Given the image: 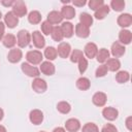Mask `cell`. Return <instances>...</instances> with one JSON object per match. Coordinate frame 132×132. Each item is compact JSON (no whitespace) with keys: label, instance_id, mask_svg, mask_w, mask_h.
I'll use <instances>...</instances> for the list:
<instances>
[{"label":"cell","instance_id":"4fadbf2b","mask_svg":"<svg viewBox=\"0 0 132 132\" xmlns=\"http://www.w3.org/2000/svg\"><path fill=\"white\" fill-rule=\"evenodd\" d=\"M132 24V15L130 13H122L118 18V25L122 28H127Z\"/></svg>","mask_w":132,"mask_h":132},{"label":"cell","instance_id":"2e32d148","mask_svg":"<svg viewBox=\"0 0 132 132\" xmlns=\"http://www.w3.org/2000/svg\"><path fill=\"white\" fill-rule=\"evenodd\" d=\"M55 65L50 61L41 62L40 65V71L45 75H53L55 73Z\"/></svg>","mask_w":132,"mask_h":132},{"label":"cell","instance_id":"8fae6325","mask_svg":"<svg viewBox=\"0 0 132 132\" xmlns=\"http://www.w3.org/2000/svg\"><path fill=\"white\" fill-rule=\"evenodd\" d=\"M23 57V53L20 48H11L7 55V59L10 63H18L21 61Z\"/></svg>","mask_w":132,"mask_h":132},{"label":"cell","instance_id":"7c38bea8","mask_svg":"<svg viewBox=\"0 0 132 132\" xmlns=\"http://www.w3.org/2000/svg\"><path fill=\"white\" fill-rule=\"evenodd\" d=\"M106 100H107V96L105 93L103 92H97L93 95V98H92V101L93 103L96 105V106H104L105 103H106Z\"/></svg>","mask_w":132,"mask_h":132},{"label":"cell","instance_id":"74e56055","mask_svg":"<svg viewBox=\"0 0 132 132\" xmlns=\"http://www.w3.org/2000/svg\"><path fill=\"white\" fill-rule=\"evenodd\" d=\"M102 5H104L103 0H91V1H89V7L91 9H93L94 11L97 10L98 8H100Z\"/></svg>","mask_w":132,"mask_h":132},{"label":"cell","instance_id":"44dd1931","mask_svg":"<svg viewBox=\"0 0 132 132\" xmlns=\"http://www.w3.org/2000/svg\"><path fill=\"white\" fill-rule=\"evenodd\" d=\"M61 14H62L63 19L71 20L75 15V9L70 5H64L62 7V9H61Z\"/></svg>","mask_w":132,"mask_h":132},{"label":"cell","instance_id":"e0dca14e","mask_svg":"<svg viewBox=\"0 0 132 132\" xmlns=\"http://www.w3.org/2000/svg\"><path fill=\"white\" fill-rule=\"evenodd\" d=\"M65 128L67 131L69 132H76L79 128H80V123L77 119H74V118H71L69 120L66 121L65 123Z\"/></svg>","mask_w":132,"mask_h":132},{"label":"cell","instance_id":"ba28073f","mask_svg":"<svg viewBox=\"0 0 132 132\" xmlns=\"http://www.w3.org/2000/svg\"><path fill=\"white\" fill-rule=\"evenodd\" d=\"M29 119H30V122L34 125H39L42 123L43 121V113L41 110L39 109H33L30 111V114H29Z\"/></svg>","mask_w":132,"mask_h":132},{"label":"cell","instance_id":"f546056e","mask_svg":"<svg viewBox=\"0 0 132 132\" xmlns=\"http://www.w3.org/2000/svg\"><path fill=\"white\" fill-rule=\"evenodd\" d=\"M130 79V74L128 71H119L117 74H116V80L119 82V84H124V82H127L128 80Z\"/></svg>","mask_w":132,"mask_h":132},{"label":"cell","instance_id":"603a6c76","mask_svg":"<svg viewBox=\"0 0 132 132\" xmlns=\"http://www.w3.org/2000/svg\"><path fill=\"white\" fill-rule=\"evenodd\" d=\"M2 42H3V45L5 47H8V48H11L15 45L16 43V37L13 35V34H6L3 36L2 38Z\"/></svg>","mask_w":132,"mask_h":132},{"label":"cell","instance_id":"ee69618b","mask_svg":"<svg viewBox=\"0 0 132 132\" xmlns=\"http://www.w3.org/2000/svg\"><path fill=\"white\" fill-rule=\"evenodd\" d=\"M4 31H5V25H4V23L0 22V40H2V38H3Z\"/></svg>","mask_w":132,"mask_h":132},{"label":"cell","instance_id":"4316f807","mask_svg":"<svg viewBox=\"0 0 132 132\" xmlns=\"http://www.w3.org/2000/svg\"><path fill=\"white\" fill-rule=\"evenodd\" d=\"M79 24L86 26V27H91L93 24V16L87 12H82L79 15Z\"/></svg>","mask_w":132,"mask_h":132},{"label":"cell","instance_id":"9c48e42d","mask_svg":"<svg viewBox=\"0 0 132 132\" xmlns=\"http://www.w3.org/2000/svg\"><path fill=\"white\" fill-rule=\"evenodd\" d=\"M19 24V18H16L12 11H8L6 12L5 16H4V25H6L8 28L12 29L14 28L16 25Z\"/></svg>","mask_w":132,"mask_h":132},{"label":"cell","instance_id":"f6af8a7d","mask_svg":"<svg viewBox=\"0 0 132 132\" xmlns=\"http://www.w3.org/2000/svg\"><path fill=\"white\" fill-rule=\"evenodd\" d=\"M0 3H1L2 5H4V6H12L13 3H14V1H13V0H8V1L3 0V1H1Z\"/></svg>","mask_w":132,"mask_h":132},{"label":"cell","instance_id":"5b68a950","mask_svg":"<svg viewBox=\"0 0 132 132\" xmlns=\"http://www.w3.org/2000/svg\"><path fill=\"white\" fill-rule=\"evenodd\" d=\"M32 89L36 93H44L47 89V85L44 79H42L40 77H35L32 82Z\"/></svg>","mask_w":132,"mask_h":132},{"label":"cell","instance_id":"c3c4849f","mask_svg":"<svg viewBox=\"0 0 132 132\" xmlns=\"http://www.w3.org/2000/svg\"><path fill=\"white\" fill-rule=\"evenodd\" d=\"M0 132H7L6 129H5V127L2 126V125H0Z\"/></svg>","mask_w":132,"mask_h":132},{"label":"cell","instance_id":"6da1fadb","mask_svg":"<svg viewBox=\"0 0 132 132\" xmlns=\"http://www.w3.org/2000/svg\"><path fill=\"white\" fill-rule=\"evenodd\" d=\"M31 41V35L27 30H20L16 35V43L20 47H26Z\"/></svg>","mask_w":132,"mask_h":132},{"label":"cell","instance_id":"7bdbcfd3","mask_svg":"<svg viewBox=\"0 0 132 132\" xmlns=\"http://www.w3.org/2000/svg\"><path fill=\"white\" fill-rule=\"evenodd\" d=\"M72 3L75 5V6H84V5H86V3H87V1L86 0H73L72 1Z\"/></svg>","mask_w":132,"mask_h":132},{"label":"cell","instance_id":"f35d334b","mask_svg":"<svg viewBox=\"0 0 132 132\" xmlns=\"http://www.w3.org/2000/svg\"><path fill=\"white\" fill-rule=\"evenodd\" d=\"M77 63H78V71L82 74L88 68V61H87V59L85 57H82Z\"/></svg>","mask_w":132,"mask_h":132},{"label":"cell","instance_id":"f907efd6","mask_svg":"<svg viewBox=\"0 0 132 132\" xmlns=\"http://www.w3.org/2000/svg\"><path fill=\"white\" fill-rule=\"evenodd\" d=\"M40 132H45V131H40Z\"/></svg>","mask_w":132,"mask_h":132},{"label":"cell","instance_id":"cb8c5ba5","mask_svg":"<svg viewBox=\"0 0 132 132\" xmlns=\"http://www.w3.org/2000/svg\"><path fill=\"white\" fill-rule=\"evenodd\" d=\"M109 6L104 4L102 5L100 8H98L97 10H95V13H94V16L97 19V20H103L108 13H109Z\"/></svg>","mask_w":132,"mask_h":132},{"label":"cell","instance_id":"1f68e13d","mask_svg":"<svg viewBox=\"0 0 132 132\" xmlns=\"http://www.w3.org/2000/svg\"><path fill=\"white\" fill-rule=\"evenodd\" d=\"M51 35H52V38L55 41H61L64 38V36L62 34V31H61V28L59 26H56V27L53 28V31H52Z\"/></svg>","mask_w":132,"mask_h":132},{"label":"cell","instance_id":"bcb514c9","mask_svg":"<svg viewBox=\"0 0 132 132\" xmlns=\"http://www.w3.org/2000/svg\"><path fill=\"white\" fill-rule=\"evenodd\" d=\"M53 132H66V130L64 128H62V127H57V128H55L53 130Z\"/></svg>","mask_w":132,"mask_h":132},{"label":"cell","instance_id":"681fc988","mask_svg":"<svg viewBox=\"0 0 132 132\" xmlns=\"http://www.w3.org/2000/svg\"><path fill=\"white\" fill-rule=\"evenodd\" d=\"M1 15H2V13H1V11H0V19H1Z\"/></svg>","mask_w":132,"mask_h":132},{"label":"cell","instance_id":"4dcf8cb0","mask_svg":"<svg viewBox=\"0 0 132 132\" xmlns=\"http://www.w3.org/2000/svg\"><path fill=\"white\" fill-rule=\"evenodd\" d=\"M57 50L54 46H47L44 50V57L48 60V61H53L57 58Z\"/></svg>","mask_w":132,"mask_h":132},{"label":"cell","instance_id":"d590c367","mask_svg":"<svg viewBox=\"0 0 132 132\" xmlns=\"http://www.w3.org/2000/svg\"><path fill=\"white\" fill-rule=\"evenodd\" d=\"M41 31H42V33L44 34V35H50L51 33H52V31H53V25L52 24H50L47 21H44V22H42L41 23Z\"/></svg>","mask_w":132,"mask_h":132},{"label":"cell","instance_id":"836d02e7","mask_svg":"<svg viewBox=\"0 0 132 132\" xmlns=\"http://www.w3.org/2000/svg\"><path fill=\"white\" fill-rule=\"evenodd\" d=\"M110 7L116 11H122L125 7V1L122 0H112L110 2Z\"/></svg>","mask_w":132,"mask_h":132},{"label":"cell","instance_id":"5bb4252c","mask_svg":"<svg viewBox=\"0 0 132 132\" xmlns=\"http://www.w3.org/2000/svg\"><path fill=\"white\" fill-rule=\"evenodd\" d=\"M119 42L121 44H129L132 40V33L131 31L129 30H126V29H123L120 31L119 33Z\"/></svg>","mask_w":132,"mask_h":132},{"label":"cell","instance_id":"8992f818","mask_svg":"<svg viewBox=\"0 0 132 132\" xmlns=\"http://www.w3.org/2000/svg\"><path fill=\"white\" fill-rule=\"evenodd\" d=\"M31 38H32V41H33V44L35 45V47H37V48L44 47L45 40H44L43 35L39 31H34L32 33V35H31Z\"/></svg>","mask_w":132,"mask_h":132},{"label":"cell","instance_id":"30bf717a","mask_svg":"<svg viewBox=\"0 0 132 132\" xmlns=\"http://www.w3.org/2000/svg\"><path fill=\"white\" fill-rule=\"evenodd\" d=\"M110 50H111V55H112L116 59L122 57V56L125 54V51H126L125 46H124L123 44H121L119 41L113 42L112 45H111V48H110Z\"/></svg>","mask_w":132,"mask_h":132},{"label":"cell","instance_id":"484cf974","mask_svg":"<svg viewBox=\"0 0 132 132\" xmlns=\"http://www.w3.org/2000/svg\"><path fill=\"white\" fill-rule=\"evenodd\" d=\"M105 65H106V67H107V69L110 70V71H112V72L118 71V70L120 69V67H121L120 61H119L118 59H116V58L108 59V60L106 61V64H105Z\"/></svg>","mask_w":132,"mask_h":132},{"label":"cell","instance_id":"ffe728a7","mask_svg":"<svg viewBox=\"0 0 132 132\" xmlns=\"http://www.w3.org/2000/svg\"><path fill=\"white\" fill-rule=\"evenodd\" d=\"M102 116L108 121H113V120H116L118 118L119 111L113 107H105L102 110Z\"/></svg>","mask_w":132,"mask_h":132},{"label":"cell","instance_id":"7dc6e473","mask_svg":"<svg viewBox=\"0 0 132 132\" xmlns=\"http://www.w3.org/2000/svg\"><path fill=\"white\" fill-rule=\"evenodd\" d=\"M3 116H4V112H3V109L0 108V121L3 119Z\"/></svg>","mask_w":132,"mask_h":132},{"label":"cell","instance_id":"277c9868","mask_svg":"<svg viewBox=\"0 0 132 132\" xmlns=\"http://www.w3.org/2000/svg\"><path fill=\"white\" fill-rule=\"evenodd\" d=\"M21 68H22V71L30 77H38V75H39L38 68H36L35 66H33V65H31L27 62H24L21 65Z\"/></svg>","mask_w":132,"mask_h":132},{"label":"cell","instance_id":"52a82bcc","mask_svg":"<svg viewBox=\"0 0 132 132\" xmlns=\"http://www.w3.org/2000/svg\"><path fill=\"white\" fill-rule=\"evenodd\" d=\"M56 50H57V54H58L61 58L65 59V58H67V57L70 55L71 46H70V44L67 43V42H61V43L58 45V47H57Z\"/></svg>","mask_w":132,"mask_h":132},{"label":"cell","instance_id":"9a60e30c","mask_svg":"<svg viewBox=\"0 0 132 132\" xmlns=\"http://www.w3.org/2000/svg\"><path fill=\"white\" fill-rule=\"evenodd\" d=\"M85 55L89 58V59H93L96 57L97 55V52H98V47L95 43L93 42H89L85 45Z\"/></svg>","mask_w":132,"mask_h":132},{"label":"cell","instance_id":"7402d4cb","mask_svg":"<svg viewBox=\"0 0 132 132\" xmlns=\"http://www.w3.org/2000/svg\"><path fill=\"white\" fill-rule=\"evenodd\" d=\"M75 34H76V36H78L80 38H87L90 35V29L78 23L75 26Z\"/></svg>","mask_w":132,"mask_h":132},{"label":"cell","instance_id":"83f0119b","mask_svg":"<svg viewBox=\"0 0 132 132\" xmlns=\"http://www.w3.org/2000/svg\"><path fill=\"white\" fill-rule=\"evenodd\" d=\"M108 58H109V52H108V50H106V48H104V47L98 50L97 55H96V59H97V61H98L99 63H104V62H106V61L108 60Z\"/></svg>","mask_w":132,"mask_h":132},{"label":"cell","instance_id":"b9f144b4","mask_svg":"<svg viewBox=\"0 0 132 132\" xmlns=\"http://www.w3.org/2000/svg\"><path fill=\"white\" fill-rule=\"evenodd\" d=\"M126 127L129 131H132V117H128L126 119Z\"/></svg>","mask_w":132,"mask_h":132},{"label":"cell","instance_id":"60d3db41","mask_svg":"<svg viewBox=\"0 0 132 132\" xmlns=\"http://www.w3.org/2000/svg\"><path fill=\"white\" fill-rule=\"evenodd\" d=\"M101 132H118V129L112 124H106L102 127Z\"/></svg>","mask_w":132,"mask_h":132},{"label":"cell","instance_id":"d6986e66","mask_svg":"<svg viewBox=\"0 0 132 132\" xmlns=\"http://www.w3.org/2000/svg\"><path fill=\"white\" fill-rule=\"evenodd\" d=\"M62 20H63V18H62L61 12L57 11V10H53L47 14L46 21L52 25H56V24H60L62 22Z\"/></svg>","mask_w":132,"mask_h":132},{"label":"cell","instance_id":"ab89813d","mask_svg":"<svg viewBox=\"0 0 132 132\" xmlns=\"http://www.w3.org/2000/svg\"><path fill=\"white\" fill-rule=\"evenodd\" d=\"M107 71H108V69H107V67H106V65H104V64H102V65H100L97 69H96V77H102V76H104L106 73H107Z\"/></svg>","mask_w":132,"mask_h":132},{"label":"cell","instance_id":"3957f363","mask_svg":"<svg viewBox=\"0 0 132 132\" xmlns=\"http://www.w3.org/2000/svg\"><path fill=\"white\" fill-rule=\"evenodd\" d=\"M26 59L29 62V64L37 65V64L41 63V61L43 59V56H42L41 52H39V51H29L26 54Z\"/></svg>","mask_w":132,"mask_h":132},{"label":"cell","instance_id":"f1b7e54d","mask_svg":"<svg viewBox=\"0 0 132 132\" xmlns=\"http://www.w3.org/2000/svg\"><path fill=\"white\" fill-rule=\"evenodd\" d=\"M28 21L29 23H31L32 25H36L39 24L41 22V14L39 11L37 10H32L31 12H29L28 14Z\"/></svg>","mask_w":132,"mask_h":132},{"label":"cell","instance_id":"d6a6232c","mask_svg":"<svg viewBox=\"0 0 132 132\" xmlns=\"http://www.w3.org/2000/svg\"><path fill=\"white\" fill-rule=\"evenodd\" d=\"M57 109H58V111H60L61 113H68L69 111H70V109H71V106H70V104L68 103V102H66V101H61V102H59L58 104H57Z\"/></svg>","mask_w":132,"mask_h":132},{"label":"cell","instance_id":"8d00e7d4","mask_svg":"<svg viewBox=\"0 0 132 132\" xmlns=\"http://www.w3.org/2000/svg\"><path fill=\"white\" fill-rule=\"evenodd\" d=\"M81 132H99V129H98L96 124H94V123H87L82 127Z\"/></svg>","mask_w":132,"mask_h":132},{"label":"cell","instance_id":"ac0fdd59","mask_svg":"<svg viewBox=\"0 0 132 132\" xmlns=\"http://www.w3.org/2000/svg\"><path fill=\"white\" fill-rule=\"evenodd\" d=\"M60 28H61V31H62V34H63L64 37L70 38L73 35L74 29H73V25L70 22H64V23H62V25H61Z\"/></svg>","mask_w":132,"mask_h":132},{"label":"cell","instance_id":"7a4b0ae2","mask_svg":"<svg viewBox=\"0 0 132 132\" xmlns=\"http://www.w3.org/2000/svg\"><path fill=\"white\" fill-rule=\"evenodd\" d=\"M12 13H13L16 18L25 16L26 13H27V6H26L25 2L22 1V0L14 1L13 5H12Z\"/></svg>","mask_w":132,"mask_h":132},{"label":"cell","instance_id":"d4e9b609","mask_svg":"<svg viewBox=\"0 0 132 132\" xmlns=\"http://www.w3.org/2000/svg\"><path fill=\"white\" fill-rule=\"evenodd\" d=\"M76 87H77V89H79L81 91H87L91 87V81L89 78L81 76L76 80Z\"/></svg>","mask_w":132,"mask_h":132},{"label":"cell","instance_id":"e575fe53","mask_svg":"<svg viewBox=\"0 0 132 132\" xmlns=\"http://www.w3.org/2000/svg\"><path fill=\"white\" fill-rule=\"evenodd\" d=\"M82 57H84V54L80 50H74L70 55V61L73 63H77Z\"/></svg>","mask_w":132,"mask_h":132}]
</instances>
